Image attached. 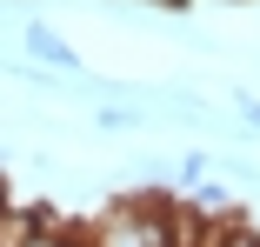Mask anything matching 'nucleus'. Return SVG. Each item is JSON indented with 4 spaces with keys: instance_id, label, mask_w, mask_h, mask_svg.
I'll list each match as a JSON object with an SVG mask.
<instances>
[{
    "instance_id": "nucleus-1",
    "label": "nucleus",
    "mask_w": 260,
    "mask_h": 247,
    "mask_svg": "<svg viewBox=\"0 0 260 247\" xmlns=\"http://www.w3.org/2000/svg\"><path fill=\"white\" fill-rule=\"evenodd\" d=\"M20 54H27V67H40V74H80V47H74L60 27H47V20H27V27H20Z\"/></svg>"
},
{
    "instance_id": "nucleus-2",
    "label": "nucleus",
    "mask_w": 260,
    "mask_h": 247,
    "mask_svg": "<svg viewBox=\"0 0 260 247\" xmlns=\"http://www.w3.org/2000/svg\"><path fill=\"white\" fill-rule=\"evenodd\" d=\"M200 247H260V227L240 214V221H220V227H200Z\"/></svg>"
},
{
    "instance_id": "nucleus-3",
    "label": "nucleus",
    "mask_w": 260,
    "mask_h": 247,
    "mask_svg": "<svg viewBox=\"0 0 260 247\" xmlns=\"http://www.w3.org/2000/svg\"><path fill=\"white\" fill-rule=\"evenodd\" d=\"M207 167H214V161H207L200 147H193V154H180V161H174V187H180V194H193V187L207 180Z\"/></svg>"
},
{
    "instance_id": "nucleus-4",
    "label": "nucleus",
    "mask_w": 260,
    "mask_h": 247,
    "mask_svg": "<svg viewBox=\"0 0 260 247\" xmlns=\"http://www.w3.org/2000/svg\"><path fill=\"white\" fill-rule=\"evenodd\" d=\"M67 234H74L67 221H54V214L40 207V227H34V240H27V247H67Z\"/></svg>"
},
{
    "instance_id": "nucleus-5",
    "label": "nucleus",
    "mask_w": 260,
    "mask_h": 247,
    "mask_svg": "<svg viewBox=\"0 0 260 247\" xmlns=\"http://www.w3.org/2000/svg\"><path fill=\"white\" fill-rule=\"evenodd\" d=\"M100 127L127 134V127H140V107H100Z\"/></svg>"
},
{
    "instance_id": "nucleus-6",
    "label": "nucleus",
    "mask_w": 260,
    "mask_h": 247,
    "mask_svg": "<svg viewBox=\"0 0 260 247\" xmlns=\"http://www.w3.org/2000/svg\"><path fill=\"white\" fill-rule=\"evenodd\" d=\"M234 120H240V127H260V101H253V94H247V87L234 94Z\"/></svg>"
},
{
    "instance_id": "nucleus-7",
    "label": "nucleus",
    "mask_w": 260,
    "mask_h": 247,
    "mask_svg": "<svg viewBox=\"0 0 260 247\" xmlns=\"http://www.w3.org/2000/svg\"><path fill=\"white\" fill-rule=\"evenodd\" d=\"M7 201H14V187H7V180H0V214H7Z\"/></svg>"
},
{
    "instance_id": "nucleus-8",
    "label": "nucleus",
    "mask_w": 260,
    "mask_h": 247,
    "mask_svg": "<svg viewBox=\"0 0 260 247\" xmlns=\"http://www.w3.org/2000/svg\"><path fill=\"white\" fill-rule=\"evenodd\" d=\"M67 247H87V234H80V227H74V234H67Z\"/></svg>"
},
{
    "instance_id": "nucleus-9",
    "label": "nucleus",
    "mask_w": 260,
    "mask_h": 247,
    "mask_svg": "<svg viewBox=\"0 0 260 247\" xmlns=\"http://www.w3.org/2000/svg\"><path fill=\"white\" fill-rule=\"evenodd\" d=\"M160 7H180V0H160Z\"/></svg>"
},
{
    "instance_id": "nucleus-10",
    "label": "nucleus",
    "mask_w": 260,
    "mask_h": 247,
    "mask_svg": "<svg viewBox=\"0 0 260 247\" xmlns=\"http://www.w3.org/2000/svg\"><path fill=\"white\" fill-rule=\"evenodd\" d=\"M227 7H234V0H227Z\"/></svg>"
}]
</instances>
